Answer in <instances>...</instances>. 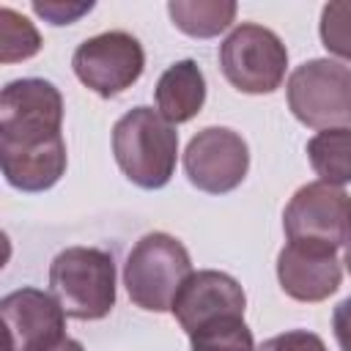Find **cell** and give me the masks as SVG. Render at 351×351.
<instances>
[{
    "label": "cell",
    "mask_w": 351,
    "mask_h": 351,
    "mask_svg": "<svg viewBox=\"0 0 351 351\" xmlns=\"http://www.w3.org/2000/svg\"><path fill=\"white\" fill-rule=\"evenodd\" d=\"M63 96L41 77L14 80L0 93V167L19 192H44L66 173Z\"/></svg>",
    "instance_id": "1"
},
{
    "label": "cell",
    "mask_w": 351,
    "mask_h": 351,
    "mask_svg": "<svg viewBox=\"0 0 351 351\" xmlns=\"http://www.w3.org/2000/svg\"><path fill=\"white\" fill-rule=\"evenodd\" d=\"M112 154L123 176L140 189H162L178 159V132L154 107H132L112 126Z\"/></svg>",
    "instance_id": "2"
},
{
    "label": "cell",
    "mask_w": 351,
    "mask_h": 351,
    "mask_svg": "<svg viewBox=\"0 0 351 351\" xmlns=\"http://www.w3.org/2000/svg\"><path fill=\"white\" fill-rule=\"evenodd\" d=\"M49 293L77 321H99L115 307V261L99 247H66L49 263Z\"/></svg>",
    "instance_id": "3"
},
{
    "label": "cell",
    "mask_w": 351,
    "mask_h": 351,
    "mask_svg": "<svg viewBox=\"0 0 351 351\" xmlns=\"http://www.w3.org/2000/svg\"><path fill=\"white\" fill-rule=\"evenodd\" d=\"M192 274L186 247L162 230L145 233L126 255L123 285L129 299L148 313H167L184 280Z\"/></svg>",
    "instance_id": "4"
},
{
    "label": "cell",
    "mask_w": 351,
    "mask_h": 351,
    "mask_svg": "<svg viewBox=\"0 0 351 351\" xmlns=\"http://www.w3.org/2000/svg\"><path fill=\"white\" fill-rule=\"evenodd\" d=\"M293 118L310 129H346L351 126V69L315 58L296 66L285 85Z\"/></svg>",
    "instance_id": "5"
},
{
    "label": "cell",
    "mask_w": 351,
    "mask_h": 351,
    "mask_svg": "<svg viewBox=\"0 0 351 351\" xmlns=\"http://www.w3.org/2000/svg\"><path fill=\"white\" fill-rule=\"evenodd\" d=\"M282 230L291 244L337 252L351 241V195L326 181L299 186L282 211Z\"/></svg>",
    "instance_id": "6"
},
{
    "label": "cell",
    "mask_w": 351,
    "mask_h": 351,
    "mask_svg": "<svg viewBox=\"0 0 351 351\" xmlns=\"http://www.w3.org/2000/svg\"><path fill=\"white\" fill-rule=\"evenodd\" d=\"M219 69L241 93H271L285 80L288 49L274 30L241 22L219 44Z\"/></svg>",
    "instance_id": "7"
},
{
    "label": "cell",
    "mask_w": 351,
    "mask_h": 351,
    "mask_svg": "<svg viewBox=\"0 0 351 351\" xmlns=\"http://www.w3.org/2000/svg\"><path fill=\"white\" fill-rule=\"evenodd\" d=\"M71 69L88 90L101 99H112L140 80L145 69V52L132 33L107 30L85 38L74 49Z\"/></svg>",
    "instance_id": "8"
},
{
    "label": "cell",
    "mask_w": 351,
    "mask_h": 351,
    "mask_svg": "<svg viewBox=\"0 0 351 351\" xmlns=\"http://www.w3.org/2000/svg\"><path fill=\"white\" fill-rule=\"evenodd\" d=\"M250 170V148L244 137L228 126L200 129L184 151V173L192 186L208 195L233 192Z\"/></svg>",
    "instance_id": "9"
},
{
    "label": "cell",
    "mask_w": 351,
    "mask_h": 351,
    "mask_svg": "<svg viewBox=\"0 0 351 351\" xmlns=\"http://www.w3.org/2000/svg\"><path fill=\"white\" fill-rule=\"evenodd\" d=\"M5 351H52L66 340V313L52 293L16 288L0 299Z\"/></svg>",
    "instance_id": "10"
},
{
    "label": "cell",
    "mask_w": 351,
    "mask_h": 351,
    "mask_svg": "<svg viewBox=\"0 0 351 351\" xmlns=\"http://www.w3.org/2000/svg\"><path fill=\"white\" fill-rule=\"evenodd\" d=\"M247 296L236 277L217 271V269H200L192 271L184 285L178 288L170 313L181 324L186 335L195 329L222 318V315H244Z\"/></svg>",
    "instance_id": "11"
},
{
    "label": "cell",
    "mask_w": 351,
    "mask_h": 351,
    "mask_svg": "<svg viewBox=\"0 0 351 351\" xmlns=\"http://www.w3.org/2000/svg\"><path fill=\"white\" fill-rule=\"evenodd\" d=\"M340 261L332 250L310 244H285L277 255L280 288L296 302H324L340 288Z\"/></svg>",
    "instance_id": "12"
},
{
    "label": "cell",
    "mask_w": 351,
    "mask_h": 351,
    "mask_svg": "<svg viewBox=\"0 0 351 351\" xmlns=\"http://www.w3.org/2000/svg\"><path fill=\"white\" fill-rule=\"evenodd\" d=\"M154 99H156V112L165 121L170 123L192 121L206 101V77L200 66L192 58H186L165 69L154 88Z\"/></svg>",
    "instance_id": "13"
},
{
    "label": "cell",
    "mask_w": 351,
    "mask_h": 351,
    "mask_svg": "<svg viewBox=\"0 0 351 351\" xmlns=\"http://www.w3.org/2000/svg\"><path fill=\"white\" fill-rule=\"evenodd\" d=\"M167 14L173 25L192 38H214L236 19L233 0H170Z\"/></svg>",
    "instance_id": "14"
},
{
    "label": "cell",
    "mask_w": 351,
    "mask_h": 351,
    "mask_svg": "<svg viewBox=\"0 0 351 351\" xmlns=\"http://www.w3.org/2000/svg\"><path fill=\"white\" fill-rule=\"evenodd\" d=\"M307 159L318 176L332 186L351 184V126L324 129L307 140Z\"/></svg>",
    "instance_id": "15"
},
{
    "label": "cell",
    "mask_w": 351,
    "mask_h": 351,
    "mask_svg": "<svg viewBox=\"0 0 351 351\" xmlns=\"http://www.w3.org/2000/svg\"><path fill=\"white\" fill-rule=\"evenodd\" d=\"M192 351H255L252 329L244 315H222L189 335Z\"/></svg>",
    "instance_id": "16"
},
{
    "label": "cell",
    "mask_w": 351,
    "mask_h": 351,
    "mask_svg": "<svg viewBox=\"0 0 351 351\" xmlns=\"http://www.w3.org/2000/svg\"><path fill=\"white\" fill-rule=\"evenodd\" d=\"M41 49V36L36 25L16 14L14 8L3 5L0 8V60L3 63H16L27 60Z\"/></svg>",
    "instance_id": "17"
},
{
    "label": "cell",
    "mask_w": 351,
    "mask_h": 351,
    "mask_svg": "<svg viewBox=\"0 0 351 351\" xmlns=\"http://www.w3.org/2000/svg\"><path fill=\"white\" fill-rule=\"evenodd\" d=\"M321 41L326 52L351 60V0L326 3L321 8V25H318Z\"/></svg>",
    "instance_id": "18"
},
{
    "label": "cell",
    "mask_w": 351,
    "mask_h": 351,
    "mask_svg": "<svg viewBox=\"0 0 351 351\" xmlns=\"http://www.w3.org/2000/svg\"><path fill=\"white\" fill-rule=\"evenodd\" d=\"M258 351H326L324 340L307 329H291L261 343Z\"/></svg>",
    "instance_id": "19"
},
{
    "label": "cell",
    "mask_w": 351,
    "mask_h": 351,
    "mask_svg": "<svg viewBox=\"0 0 351 351\" xmlns=\"http://www.w3.org/2000/svg\"><path fill=\"white\" fill-rule=\"evenodd\" d=\"M93 8V3H63V0H33V11L38 16H44L49 25H71L77 22L82 14H88Z\"/></svg>",
    "instance_id": "20"
},
{
    "label": "cell",
    "mask_w": 351,
    "mask_h": 351,
    "mask_svg": "<svg viewBox=\"0 0 351 351\" xmlns=\"http://www.w3.org/2000/svg\"><path fill=\"white\" fill-rule=\"evenodd\" d=\"M332 329L340 351H351V296L343 299L332 313Z\"/></svg>",
    "instance_id": "21"
},
{
    "label": "cell",
    "mask_w": 351,
    "mask_h": 351,
    "mask_svg": "<svg viewBox=\"0 0 351 351\" xmlns=\"http://www.w3.org/2000/svg\"><path fill=\"white\" fill-rule=\"evenodd\" d=\"M52 351H85V348H82V343H77V340L66 337V340H63L58 348H52Z\"/></svg>",
    "instance_id": "22"
},
{
    "label": "cell",
    "mask_w": 351,
    "mask_h": 351,
    "mask_svg": "<svg viewBox=\"0 0 351 351\" xmlns=\"http://www.w3.org/2000/svg\"><path fill=\"white\" fill-rule=\"evenodd\" d=\"M343 263H346V269H348V274H351V241L346 244V255H343Z\"/></svg>",
    "instance_id": "23"
}]
</instances>
